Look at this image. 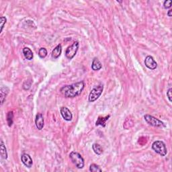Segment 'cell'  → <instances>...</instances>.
Instances as JSON below:
<instances>
[{
    "instance_id": "obj_1",
    "label": "cell",
    "mask_w": 172,
    "mask_h": 172,
    "mask_svg": "<svg viewBox=\"0 0 172 172\" xmlns=\"http://www.w3.org/2000/svg\"><path fill=\"white\" fill-rule=\"evenodd\" d=\"M85 83L83 81L71 85H65L60 89L61 94L65 98H75L80 95L83 90Z\"/></svg>"
},
{
    "instance_id": "obj_2",
    "label": "cell",
    "mask_w": 172,
    "mask_h": 172,
    "mask_svg": "<svg viewBox=\"0 0 172 172\" xmlns=\"http://www.w3.org/2000/svg\"><path fill=\"white\" fill-rule=\"evenodd\" d=\"M69 157L73 163L78 169H82L84 167V159L79 153L75 151H72L69 154Z\"/></svg>"
},
{
    "instance_id": "obj_3",
    "label": "cell",
    "mask_w": 172,
    "mask_h": 172,
    "mask_svg": "<svg viewBox=\"0 0 172 172\" xmlns=\"http://www.w3.org/2000/svg\"><path fill=\"white\" fill-rule=\"evenodd\" d=\"M152 149L162 157L167 155V150L165 144L161 141H156L152 145Z\"/></svg>"
},
{
    "instance_id": "obj_4",
    "label": "cell",
    "mask_w": 172,
    "mask_h": 172,
    "mask_svg": "<svg viewBox=\"0 0 172 172\" xmlns=\"http://www.w3.org/2000/svg\"><path fill=\"white\" fill-rule=\"evenodd\" d=\"M104 86L102 85H100L98 86H95V87L91 89L90 93L89 95L88 100L90 102H93L96 101L99 98L100 96L102 95L103 92Z\"/></svg>"
},
{
    "instance_id": "obj_5",
    "label": "cell",
    "mask_w": 172,
    "mask_h": 172,
    "mask_svg": "<svg viewBox=\"0 0 172 172\" xmlns=\"http://www.w3.org/2000/svg\"><path fill=\"white\" fill-rule=\"evenodd\" d=\"M145 121L147 122V124L154 127H165V125L163 122L160 120L156 119L155 117L149 114H145L144 116Z\"/></svg>"
},
{
    "instance_id": "obj_6",
    "label": "cell",
    "mask_w": 172,
    "mask_h": 172,
    "mask_svg": "<svg viewBox=\"0 0 172 172\" xmlns=\"http://www.w3.org/2000/svg\"><path fill=\"white\" fill-rule=\"evenodd\" d=\"M79 42L75 41L72 44L71 46H69V47L67 48V50L65 51V56L67 59H72L73 58L75 57L76 54H77V52L79 49Z\"/></svg>"
},
{
    "instance_id": "obj_7",
    "label": "cell",
    "mask_w": 172,
    "mask_h": 172,
    "mask_svg": "<svg viewBox=\"0 0 172 172\" xmlns=\"http://www.w3.org/2000/svg\"><path fill=\"white\" fill-rule=\"evenodd\" d=\"M145 65L148 69L151 70H155L156 68L157 67V62L155 61V59H153V57L151 56H147L145 58Z\"/></svg>"
},
{
    "instance_id": "obj_8",
    "label": "cell",
    "mask_w": 172,
    "mask_h": 172,
    "mask_svg": "<svg viewBox=\"0 0 172 172\" xmlns=\"http://www.w3.org/2000/svg\"><path fill=\"white\" fill-rule=\"evenodd\" d=\"M61 112V114L62 117L66 121H71L73 119V115L71 111L67 108V107H61L60 109Z\"/></svg>"
},
{
    "instance_id": "obj_9",
    "label": "cell",
    "mask_w": 172,
    "mask_h": 172,
    "mask_svg": "<svg viewBox=\"0 0 172 172\" xmlns=\"http://www.w3.org/2000/svg\"><path fill=\"white\" fill-rule=\"evenodd\" d=\"M21 160L24 165L26 167H27L28 168L32 167V166L33 165V159H32L31 157L28 155V154H26V153L22 154L21 157Z\"/></svg>"
},
{
    "instance_id": "obj_10",
    "label": "cell",
    "mask_w": 172,
    "mask_h": 172,
    "mask_svg": "<svg viewBox=\"0 0 172 172\" xmlns=\"http://www.w3.org/2000/svg\"><path fill=\"white\" fill-rule=\"evenodd\" d=\"M35 125L36 127H37L39 131H41V130L43 129L44 125H45V121H44V117L42 114L39 113L36 116Z\"/></svg>"
},
{
    "instance_id": "obj_11",
    "label": "cell",
    "mask_w": 172,
    "mask_h": 172,
    "mask_svg": "<svg viewBox=\"0 0 172 172\" xmlns=\"http://www.w3.org/2000/svg\"><path fill=\"white\" fill-rule=\"evenodd\" d=\"M62 53V46L61 45H58L56 47L54 50L52 52V57L54 59H58L60 57V55H61Z\"/></svg>"
},
{
    "instance_id": "obj_12",
    "label": "cell",
    "mask_w": 172,
    "mask_h": 172,
    "mask_svg": "<svg viewBox=\"0 0 172 172\" xmlns=\"http://www.w3.org/2000/svg\"><path fill=\"white\" fill-rule=\"evenodd\" d=\"M102 65L101 62L99 61L98 58H94L92 61V64H91V69L93 71H99L100 69H102Z\"/></svg>"
},
{
    "instance_id": "obj_13",
    "label": "cell",
    "mask_w": 172,
    "mask_h": 172,
    "mask_svg": "<svg viewBox=\"0 0 172 172\" xmlns=\"http://www.w3.org/2000/svg\"><path fill=\"white\" fill-rule=\"evenodd\" d=\"M0 153H1V157L3 159H7V149L2 140H1V143H0Z\"/></svg>"
},
{
    "instance_id": "obj_14",
    "label": "cell",
    "mask_w": 172,
    "mask_h": 172,
    "mask_svg": "<svg viewBox=\"0 0 172 172\" xmlns=\"http://www.w3.org/2000/svg\"><path fill=\"white\" fill-rule=\"evenodd\" d=\"M9 89L7 87H2L0 89V93H1V105H2L4 102L6 96L9 93Z\"/></svg>"
},
{
    "instance_id": "obj_15",
    "label": "cell",
    "mask_w": 172,
    "mask_h": 172,
    "mask_svg": "<svg viewBox=\"0 0 172 172\" xmlns=\"http://www.w3.org/2000/svg\"><path fill=\"white\" fill-rule=\"evenodd\" d=\"M110 116H106V117H99L98 119V121L95 123V126H102V127H105L106 125V121L109 119Z\"/></svg>"
},
{
    "instance_id": "obj_16",
    "label": "cell",
    "mask_w": 172,
    "mask_h": 172,
    "mask_svg": "<svg viewBox=\"0 0 172 172\" xmlns=\"http://www.w3.org/2000/svg\"><path fill=\"white\" fill-rule=\"evenodd\" d=\"M23 54L24 57L27 60L30 61L33 59V51H31L30 49L28 47H25L23 49Z\"/></svg>"
},
{
    "instance_id": "obj_17",
    "label": "cell",
    "mask_w": 172,
    "mask_h": 172,
    "mask_svg": "<svg viewBox=\"0 0 172 172\" xmlns=\"http://www.w3.org/2000/svg\"><path fill=\"white\" fill-rule=\"evenodd\" d=\"M92 149H93V151H94V153L95 154H97L98 155H100L101 154L103 153L102 147H101V145H100L98 143L93 144Z\"/></svg>"
},
{
    "instance_id": "obj_18",
    "label": "cell",
    "mask_w": 172,
    "mask_h": 172,
    "mask_svg": "<svg viewBox=\"0 0 172 172\" xmlns=\"http://www.w3.org/2000/svg\"><path fill=\"white\" fill-rule=\"evenodd\" d=\"M13 119H14V113L12 111H9L7 114V123L9 127H12L13 125Z\"/></svg>"
},
{
    "instance_id": "obj_19",
    "label": "cell",
    "mask_w": 172,
    "mask_h": 172,
    "mask_svg": "<svg viewBox=\"0 0 172 172\" xmlns=\"http://www.w3.org/2000/svg\"><path fill=\"white\" fill-rule=\"evenodd\" d=\"M89 171L91 172H101L102 169L99 165H96V164H91L89 167Z\"/></svg>"
},
{
    "instance_id": "obj_20",
    "label": "cell",
    "mask_w": 172,
    "mask_h": 172,
    "mask_svg": "<svg viewBox=\"0 0 172 172\" xmlns=\"http://www.w3.org/2000/svg\"><path fill=\"white\" fill-rule=\"evenodd\" d=\"M39 57L43 59V58H45L47 56V51L45 48H41L39 49Z\"/></svg>"
},
{
    "instance_id": "obj_21",
    "label": "cell",
    "mask_w": 172,
    "mask_h": 172,
    "mask_svg": "<svg viewBox=\"0 0 172 172\" xmlns=\"http://www.w3.org/2000/svg\"><path fill=\"white\" fill-rule=\"evenodd\" d=\"M6 22H7L6 18L3 16L1 17V18H0V23H1V32H2L3 27H4V25L6 23Z\"/></svg>"
},
{
    "instance_id": "obj_22",
    "label": "cell",
    "mask_w": 172,
    "mask_h": 172,
    "mask_svg": "<svg viewBox=\"0 0 172 172\" xmlns=\"http://www.w3.org/2000/svg\"><path fill=\"white\" fill-rule=\"evenodd\" d=\"M171 3L172 1L171 0H166V1H164L163 3V6L165 9H168L170 8L171 7Z\"/></svg>"
},
{
    "instance_id": "obj_23",
    "label": "cell",
    "mask_w": 172,
    "mask_h": 172,
    "mask_svg": "<svg viewBox=\"0 0 172 172\" xmlns=\"http://www.w3.org/2000/svg\"><path fill=\"white\" fill-rule=\"evenodd\" d=\"M171 93H172V89L169 88L167 91V96L168 98V99H169L170 102H172V98H171L172 94H171Z\"/></svg>"
},
{
    "instance_id": "obj_24",
    "label": "cell",
    "mask_w": 172,
    "mask_h": 172,
    "mask_svg": "<svg viewBox=\"0 0 172 172\" xmlns=\"http://www.w3.org/2000/svg\"><path fill=\"white\" fill-rule=\"evenodd\" d=\"M171 12H172V10H171V9H169V10L168 11V12H167V15H168V16H169V17H171V16H172V15H171Z\"/></svg>"
}]
</instances>
